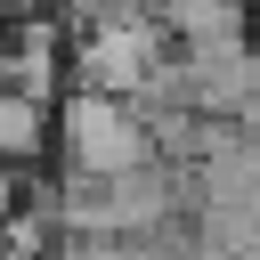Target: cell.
Here are the masks:
<instances>
[{"mask_svg":"<svg viewBox=\"0 0 260 260\" xmlns=\"http://www.w3.org/2000/svg\"><path fill=\"white\" fill-rule=\"evenodd\" d=\"M49 154H57L65 171L114 179V171H130V162L154 154V130H146L138 98H122V89H81V81H73V89L57 98V138H49Z\"/></svg>","mask_w":260,"mask_h":260,"instance_id":"6da1fadb","label":"cell"},{"mask_svg":"<svg viewBox=\"0 0 260 260\" xmlns=\"http://www.w3.org/2000/svg\"><path fill=\"white\" fill-rule=\"evenodd\" d=\"M65 24H98V16H130V8H154V0H49Z\"/></svg>","mask_w":260,"mask_h":260,"instance_id":"52a82bcc","label":"cell"},{"mask_svg":"<svg viewBox=\"0 0 260 260\" xmlns=\"http://www.w3.org/2000/svg\"><path fill=\"white\" fill-rule=\"evenodd\" d=\"M49 138H57V106H41V98H24L16 81H0V162H41L49 154Z\"/></svg>","mask_w":260,"mask_h":260,"instance_id":"277c9868","label":"cell"},{"mask_svg":"<svg viewBox=\"0 0 260 260\" xmlns=\"http://www.w3.org/2000/svg\"><path fill=\"white\" fill-rule=\"evenodd\" d=\"M187 57V81H195V106L203 114H236L260 81V41L252 32H219V41H179Z\"/></svg>","mask_w":260,"mask_h":260,"instance_id":"3957f363","label":"cell"},{"mask_svg":"<svg viewBox=\"0 0 260 260\" xmlns=\"http://www.w3.org/2000/svg\"><path fill=\"white\" fill-rule=\"evenodd\" d=\"M0 260H8V252H0Z\"/></svg>","mask_w":260,"mask_h":260,"instance_id":"8fae6325","label":"cell"},{"mask_svg":"<svg viewBox=\"0 0 260 260\" xmlns=\"http://www.w3.org/2000/svg\"><path fill=\"white\" fill-rule=\"evenodd\" d=\"M228 260H260V236H252V244H236V252H228Z\"/></svg>","mask_w":260,"mask_h":260,"instance_id":"9c48e42d","label":"cell"},{"mask_svg":"<svg viewBox=\"0 0 260 260\" xmlns=\"http://www.w3.org/2000/svg\"><path fill=\"white\" fill-rule=\"evenodd\" d=\"M24 203V162H0V219Z\"/></svg>","mask_w":260,"mask_h":260,"instance_id":"ba28073f","label":"cell"},{"mask_svg":"<svg viewBox=\"0 0 260 260\" xmlns=\"http://www.w3.org/2000/svg\"><path fill=\"white\" fill-rule=\"evenodd\" d=\"M154 16L171 24V41H219V32H252V0H154Z\"/></svg>","mask_w":260,"mask_h":260,"instance_id":"5b68a950","label":"cell"},{"mask_svg":"<svg viewBox=\"0 0 260 260\" xmlns=\"http://www.w3.org/2000/svg\"><path fill=\"white\" fill-rule=\"evenodd\" d=\"M179 41H171V24L154 16V8H130V16H98V24H73V49H65V65H73V81L81 89H138L162 57H171Z\"/></svg>","mask_w":260,"mask_h":260,"instance_id":"7a4b0ae2","label":"cell"},{"mask_svg":"<svg viewBox=\"0 0 260 260\" xmlns=\"http://www.w3.org/2000/svg\"><path fill=\"white\" fill-rule=\"evenodd\" d=\"M57 260H130V236L122 228H65Z\"/></svg>","mask_w":260,"mask_h":260,"instance_id":"8992f818","label":"cell"},{"mask_svg":"<svg viewBox=\"0 0 260 260\" xmlns=\"http://www.w3.org/2000/svg\"><path fill=\"white\" fill-rule=\"evenodd\" d=\"M0 81H8V49H0Z\"/></svg>","mask_w":260,"mask_h":260,"instance_id":"30bf717a","label":"cell"}]
</instances>
